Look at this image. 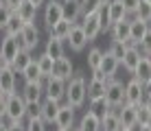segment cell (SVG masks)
<instances>
[{"instance_id": "obj_13", "label": "cell", "mask_w": 151, "mask_h": 131, "mask_svg": "<svg viewBox=\"0 0 151 131\" xmlns=\"http://www.w3.org/2000/svg\"><path fill=\"white\" fill-rule=\"evenodd\" d=\"M0 92L4 96L15 92V72L11 66H2L0 68Z\"/></svg>"}, {"instance_id": "obj_3", "label": "cell", "mask_w": 151, "mask_h": 131, "mask_svg": "<svg viewBox=\"0 0 151 131\" xmlns=\"http://www.w3.org/2000/svg\"><path fill=\"white\" fill-rule=\"evenodd\" d=\"M105 101L112 109H118L125 103V83L118 81V79H107L105 83Z\"/></svg>"}, {"instance_id": "obj_1", "label": "cell", "mask_w": 151, "mask_h": 131, "mask_svg": "<svg viewBox=\"0 0 151 131\" xmlns=\"http://www.w3.org/2000/svg\"><path fill=\"white\" fill-rule=\"evenodd\" d=\"M66 103H70L72 107H83L88 98V83H86V74L83 72H72V77L66 81Z\"/></svg>"}, {"instance_id": "obj_12", "label": "cell", "mask_w": 151, "mask_h": 131, "mask_svg": "<svg viewBox=\"0 0 151 131\" xmlns=\"http://www.w3.org/2000/svg\"><path fill=\"white\" fill-rule=\"evenodd\" d=\"M118 116V122L121 127H127V129H136V105H129V103H123L116 112Z\"/></svg>"}, {"instance_id": "obj_6", "label": "cell", "mask_w": 151, "mask_h": 131, "mask_svg": "<svg viewBox=\"0 0 151 131\" xmlns=\"http://www.w3.org/2000/svg\"><path fill=\"white\" fill-rule=\"evenodd\" d=\"M44 96L46 98H53V101H61L66 96V81L64 79H57V77H46L44 83Z\"/></svg>"}, {"instance_id": "obj_17", "label": "cell", "mask_w": 151, "mask_h": 131, "mask_svg": "<svg viewBox=\"0 0 151 131\" xmlns=\"http://www.w3.org/2000/svg\"><path fill=\"white\" fill-rule=\"evenodd\" d=\"M72 72H75V66H72V61L68 59V57H59V59H55V64H53V77L68 81V79L72 77Z\"/></svg>"}, {"instance_id": "obj_28", "label": "cell", "mask_w": 151, "mask_h": 131, "mask_svg": "<svg viewBox=\"0 0 151 131\" xmlns=\"http://www.w3.org/2000/svg\"><path fill=\"white\" fill-rule=\"evenodd\" d=\"M31 61H33V57H31V50H20L18 55H15V59L11 61V68H13V72L15 74H20V72L27 68Z\"/></svg>"}, {"instance_id": "obj_57", "label": "cell", "mask_w": 151, "mask_h": 131, "mask_svg": "<svg viewBox=\"0 0 151 131\" xmlns=\"http://www.w3.org/2000/svg\"><path fill=\"white\" fill-rule=\"evenodd\" d=\"M149 59H151V57H149Z\"/></svg>"}, {"instance_id": "obj_21", "label": "cell", "mask_w": 151, "mask_h": 131, "mask_svg": "<svg viewBox=\"0 0 151 131\" xmlns=\"http://www.w3.org/2000/svg\"><path fill=\"white\" fill-rule=\"evenodd\" d=\"M13 13L18 15L24 24H33V22H35V15H37V7H35V4H31L29 0H24L22 4H18V9H15Z\"/></svg>"}, {"instance_id": "obj_29", "label": "cell", "mask_w": 151, "mask_h": 131, "mask_svg": "<svg viewBox=\"0 0 151 131\" xmlns=\"http://www.w3.org/2000/svg\"><path fill=\"white\" fill-rule=\"evenodd\" d=\"M20 74L24 77V83H33V81H42V79H44V77H42V72H40V68H37V61H35V59L31 61V64L24 68Z\"/></svg>"}, {"instance_id": "obj_19", "label": "cell", "mask_w": 151, "mask_h": 131, "mask_svg": "<svg viewBox=\"0 0 151 131\" xmlns=\"http://www.w3.org/2000/svg\"><path fill=\"white\" fill-rule=\"evenodd\" d=\"M118 66H121V61H118V59L112 55L110 50H105V52H103V59H101V66H99V70H101L107 79H112L114 74H116Z\"/></svg>"}, {"instance_id": "obj_7", "label": "cell", "mask_w": 151, "mask_h": 131, "mask_svg": "<svg viewBox=\"0 0 151 131\" xmlns=\"http://www.w3.org/2000/svg\"><path fill=\"white\" fill-rule=\"evenodd\" d=\"M145 101V83H140L136 77L129 83H125V103L129 105H140Z\"/></svg>"}, {"instance_id": "obj_51", "label": "cell", "mask_w": 151, "mask_h": 131, "mask_svg": "<svg viewBox=\"0 0 151 131\" xmlns=\"http://www.w3.org/2000/svg\"><path fill=\"white\" fill-rule=\"evenodd\" d=\"M29 2H31V4H35V7H37V9H40V7H42V4H44V0H29Z\"/></svg>"}, {"instance_id": "obj_23", "label": "cell", "mask_w": 151, "mask_h": 131, "mask_svg": "<svg viewBox=\"0 0 151 131\" xmlns=\"http://www.w3.org/2000/svg\"><path fill=\"white\" fill-rule=\"evenodd\" d=\"M79 129L81 131H101V116L94 114L92 109L86 112L83 118H81V122H79Z\"/></svg>"}, {"instance_id": "obj_44", "label": "cell", "mask_w": 151, "mask_h": 131, "mask_svg": "<svg viewBox=\"0 0 151 131\" xmlns=\"http://www.w3.org/2000/svg\"><path fill=\"white\" fill-rule=\"evenodd\" d=\"M4 116H7V96L0 92V118H4Z\"/></svg>"}, {"instance_id": "obj_20", "label": "cell", "mask_w": 151, "mask_h": 131, "mask_svg": "<svg viewBox=\"0 0 151 131\" xmlns=\"http://www.w3.org/2000/svg\"><path fill=\"white\" fill-rule=\"evenodd\" d=\"M147 31H149V22H142V20L134 18L132 24H129V42H132L134 46H138V42L145 37Z\"/></svg>"}, {"instance_id": "obj_31", "label": "cell", "mask_w": 151, "mask_h": 131, "mask_svg": "<svg viewBox=\"0 0 151 131\" xmlns=\"http://www.w3.org/2000/svg\"><path fill=\"white\" fill-rule=\"evenodd\" d=\"M35 61H37V68H40V72H42V77H44V79L53 74V64H55L53 57H48V55L44 52V55H40Z\"/></svg>"}, {"instance_id": "obj_55", "label": "cell", "mask_w": 151, "mask_h": 131, "mask_svg": "<svg viewBox=\"0 0 151 131\" xmlns=\"http://www.w3.org/2000/svg\"><path fill=\"white\" fill-rule=\"evenodd\" d=\"M70 131H81V129H79V127H77V129H70Z\"/></svg>"}, {"instance_id": "obj_58", "label": "cell", "mask_w": 151, "mask_h": 131, "mask_svg": "<svg viewBox=\"0 0 151 131\" xmlns=\"http://www.w3.org/2000/svg\"><path fill=\"white\" fill-rule=\"evenodd\" d=\"M149 2H151V0H149Z\"/></svg>"}, {"instance_id": "obj_14", "label": "cell", "mask_w": 151, "mask_h": 131, "mask_svg": "<svg viewBox=\"0 0 151 131\" xmlns=\"http://www.w3.org/2000/svg\"><path fill=\"white\" fill-rule=\"evenodd\" d=\"M140 50H138V46H134L132 42L127 44V48H125V55L121 57V66L125 68L127 72H134L136 70V66H138V61H140Z\"/></svg>"}, {"instance_id": "obj_32", "label": "cell", "mask_w": 151, "mask_h": 131, "mask_svg": "<svg viewBox=\"0 0 151 131\" xmlns=\"http://www.w3.org/2000/svg\"><path fill=\"white\" fill-rule=\"evenodd\" d=\"M134 18L142 20V22H151V2L149 0H140L136 11H134Z\"/></svg>"}, {"instance_id": "obj_5", "label": "cell", "mask_w": 151, "mask_h": 131, "mask_svg": "<svg viewBox=\"0 0 151 131\" xmlns=\"http://www.w3.org/2000/svg\"><path fill=\"white\" fill-rule=\"evenodd\" d=\"M75 109L77 107H72L70 103H64V105H59V112H57V116H55V127L57 129H64V131H70L72 127H75Z\"/></svg>"}, {"instance_id": "obj_35", "label": "cell", "mask_w": 151, "mask_h": 131, "mask_svg": "<svg viewBox=\"0 0 151 131\" xmlns=\"http://www.w3.org/2000/svg\"><path fill=\"white\" fill-rule=\"evenodd\" d=\"M101 59H103V50L101 48H90L88 52V66H90V70H99V66H101Z\"/></svg>"}, {"instance_id": "obj_46", "label": "cell", "mask_w": 151, "mask_h": 131, "mask_svg": "<svg viewBox=\"0 0 151 131\" xmlns=\"http://www.w3.org/2000/svg\"><path fill=\"white\" fill-rule=\"evenodd\" d=\"M22 2H24V0H4V4H7L11 11H15V9H18V4H22Z\"/></svg>"}, {"instance_id": "obj_26", "label": "cell", "mask_w": 151, "mask_h": 131, "mask_svg": "<svg viewBox=\"0 0 151 131\" xmlns=\"http://www.w3.org/2000/svg\"><path fill=\"white\" fill-rule=\"evenodd\" d=\"M121 129V122H118V116L114 109H107L101 116V131H118Z\"/></svg>"}, {"instance_id": "obj_36", "label": "cell", "mask_w": 151, "mask_h": 131, "mask_svg": "<svg viewBox=\"0 0 151 131\" xmlns=\"http://www.w3.org/2000/svg\"><path fill=\"white\" fill-rule=\"evenodd\" d=\"M90 109H92L94 114H99V116H103V114H105L107 109H112V107L107 105L105 96H101V98H94V101H90Z\"/></svg>"}, {"instance_id": "obj_33", "label": "cell", "mask_w": 151, "mask_h": 131, "mask_svg": "<svg viewBox=\"0 0 151 131\" xmlns=\"http://www.w3.org/2000/svg\"><path fill=\"white\" fill-rule=\"evenodd\" d=\"M140 125H151V109L145 103L136 105V127Z\"/></svg>"}, {"instance_id": "obj_47", "label": "cell", "mask_w": 151, "mask_h": 131, "mask_svg": "<svg viewBox=\"0 0 151 131\" xmlns=\"http://www.w3.org/2000/svg\"><path fill=\"white\" fill-rule=\"evenodd\" d=\"M92 79H96V81H107V77L103 74L101 70H92Z\"/></svg>"}, {"instance_id": "obj_15", "label": "cell", "mask_w": 151, "mask_h": 131, "mask_svg": "<svg viewBox=\"0 0 151 131\" xmlns=\"http://www.w3.org/2000/svg\"><path fill=\"white\" fill-rule=\"evenodd\" d=\"M129 24H132L129 18H123L121 22H114L110 26L112 39L114 42H123V44H129Z\"/></svg>"}, {"instance_id": "obj_39", "label": "cell", "mask_w": 151, "mask_h": 131, "mask_svg": "<svg viewBox=\"0 0 151 131\" xmlns=\"http://www.w3.org/2000/svg\"><path fill=\"white\" fill-rule=\"evenodd\" d=\"M31 118H42V101L40 103H35V101L27 103V120H31Z\"/></svg>"}, {"instance_id": "obj_27", "label": "cell", "mask_w": 151, "mask_h": 131, "mask_svg": "<svg viewBox=\"0 0 151 131\" xmlns=\"http://www.w3.org/2000/svg\"><path fill=\"white\" fill-rule=\"evenodd\" d=\"M44 52H46L48 57H53V59L64 57V39H59V37H48Z\"/></svg>"}, {"instance_id": "obj_16", "label": "cell", "mask_w": 151, "mask_h": 131, "mask_svg": "<svg viewBox=\"0 0 151 131\" xmlns=\"http://www.w3.org/2000/svg\"><path fill=\"white\" fill-rule=\"evenodd\" d=\"M22 96H24L27 103H31V101L40 103L42 96H44V79H42V81H33V83H24Z\"/></svg>"}, {"instance_id": "obj_9", "label": "cell", "mask_w": 151, "mask_h": 131, "mask_svg": "<svg viewBox=\"0 0 151 131\" xmlns=\"http://www.w3.org/2000/svg\"><path fill=\"white\" fill-rule=\"evenodd\" d=\"M20 50L22 48L18 46V37H15V35H4L2 44H0V55H2L4 64L11 66V61L15 59V55H18Z\"/></svg>"}, {"instance_id": "obj_50", "label": "cell", "mask_w": 151, "mask_h": 131, "mask_svg": "<svg viewBox=\"0 0 151 131\" xmlns=\"http://www.w3.org/2000/svg\"><path fill=\"white\" fill-rule=\"evenodd\" d=\"M145 94H151V79L145 83Z\"/></svg>"}, {"instance_id": "obj_11", "label": "cell", "mask_w": 151, "mask_h": 131, "mask_svg": "<svg viewBox=\"0 0 151 131\" xmlns=\"http://www.w3.org/2000/svg\"><path fill=\"white\" fill-rule=\"evenodd\" d=\"M66 42H68V46L75 52H81L83 48H86V44H88V37H86V33H83V26L79 22H75L72 24V29H70V33H68V37H66Z\"/></svg>"}, {"instance_id": "obj_38", "label": "cell", "mask_w": 151, "mask_h": 131, "mask_svg": "<svg viewBox=\"0 0 151 131\" xmlns=\"http://www.w3.org/2000/svg\"><path fill=\"white\" fill-rule=\"evenodd\" d=\"M138 50H140V55H145V57H151V29L145 33V37L138 42Z\"/></svg>"}, {"instance_id": "obj_40", "label": "cell", "mask_w": 151, "mask_h": 131, "mask_svg": "<svg viewBox=\"0 0 151 131\" xmlns=\"http://www.w3.org/2000/svg\"><path fill=\"white\" fill-rule=\"evenodd\" d=\"M24 131H46V122L42 118H31L24 125Z\"/></svg>"}, {"instance_id": "obj_10", "label": "cell", "mask_w": 151, "mask_h": 131, "mask_svg": "<svg viewBox=\"0 0 151 131\" xmlns=\"http://www.w3.org/2000/svg\"><path fill=\"white\" fill-rule=\"evenodd\" d=\"M123 18H129L127 9H125L123 0H110L107 4V22H105V31H110V26L114 22H121Z\"/></svg>"}, {"instance_id": "obj_56", "label": "cell", "mask_w": 151, "mask_h": 131, "mask_svg": "<svg viewBox=\"0 0 151 131\" xmlns=\"http://www.w3.org/2000/svg\"><path fill=\"white\" fill-rule=\"evenodd\" d=\"M57 131H64V129H57Z\"/></svg>"}, {"instance_id": "obj_4", "label": "cell", "mask_w": 151, "mask_h": 131, "mask_svg": "<svg viewBox=\"0 0 151 131\" xmlns=\"http://www.w3.org/2000/svg\"><path fill=\"white\" fill-rule=\"evenodd\" d=\"M15 37H18V46L22 50H33V48H37V44H40V31H37L35 24H24L22 31H20Z\"/></svg>"}, {"instance_id": "obj_52", "label": "cell", "mask_w": 151, "mask_h": 131, "mask_svg": "<svg viewBox=\"0 0 151 131\" xmlns=\"http://www.w3.org/2000/svg\"><path fill=\"white\" fill-rule=\"evenodd\" d=\"M138 131H151V125H140Z\"/></svg>"}, {"instance_id": "obj_18", "label": "cell", "mask_w": 151, "mask_h": 131, "mask_svg": "<svg viewBox=\"0 0 151 131\" xmlns=\"http://www.w3.org/2000/svg\"><path fill=\"white\" fill-rule=\"evenodd\" d=\"M59 105H61V101H53V98L44 96V101H42V120H44L46 125L55 122V116H57V112H59Z\"/></svg>"}, {"instance_id": "obj_54", "label": "cell", "mask_w": 151, "mask_h": 131, "mask_svg": "<svg viewBox=\"0 0 151 131\" xmlns=\"http://www.w3.org/2000/svg\"><path fill=\"white\" fill-rule=\"evenodd\" d=\"M118 131H134V129H127V127H121V129H118Z\"/></svg>"}, {"instance_id": "obj_45", "label": "cell", "mask_w": 151, "mask_h": 131, "mask_svg": "<svg viewBox=\"0 0 151 131\" xmlns=\"http://www.w3.org/2000/svg\"><path fill=\"white\" fill-rule=\"evenodd\" d=\"M9 131H24V120H18V122H7Z\"/></svg>"}, {"instance_id": "obj_48", "label": "cell", "mask_w": 151, "mask_h": 131, "mask_svg": "<svg viewBox=\"0 0 151 131\" xmlns=\"http://www.w3.org/2000/svg\"><path fill=\"white\" fill-rule=\"evenodd\" d=\"M0 131H9V125H7L4 118H0Z\"/></svg>"}, {"instance_id": "obj_43", "label": "cell", "mask_w": 151, "mask_h": 131, "mask_svg": "<svg viewBox=\"0 0 151 131\" xmlns=\"http://www.w3.org/2000/svg\"><path fill=\"white\" fill-rule=\"evenodd\" d=\"M138 2H140V0H123V4H125V9H127L129 15H134V11H136V7H138Z\"/></svg>"}, {"instance_id": "obj_37", "label": "cell", "mask_w": 151, "mask_h": 131, "mask_svg": "<svg viewBox=\"0 0 151 131\" xmlns=\"http://www.w3.org/2000/svg\"><path fill=\"white\" fill-rule=\"evenodd\" d=\"M101 4H103V0H81V15H88V13L99 11Z\"/></svg>"}, {"instance_id": "obj_22", "label": "cell", "mask_w": 151, "mask_h": 131, "mask_svg": "<svg viewBox=\"0 0 151 131\" xmlns=\"http://www.w3.org/2000/svg\"><path fill=\"white\" fill-rule=\"evenodd\" d=\"M64 7V18L70 22H77L81 18V0H61Z\"/></svg>"}, {"instance_id": "obj_53", "label": "cell", "mask_w": 151, "mask_h": 131, "mask_svg": "<svg viewBox=\"0 0 151 131\" xmlns=\"http://www.w3.org/2000/svg\"><path fill=\"white\" fill-rule=\"evenodd\" d=\"M2 66H7V64H4V59H2V55H0V68H2Z\"/></svg>"}, {"instance_id": "obj_8", "label": "cell", "mask_w": 151, "mask_h": 131, "mask_svg": "<svg viewBox=\"0 0 151 131\" xmlns=\"http://www.w3.org/2000/svg\"><path fill=\"white\" fill-rule=\"evenodd\" d=\"M64 18V7H61V0H48L44 4V26L50 29L53 24H57Z\"/></svg>"}, {"instance_id": "obj_24", "label": "cell", "mask_w": 151, "mask_h": 131, "mask_svg": "<svg viewBox=\"0 0 151 131\" xmlns=\"http://www.w3.org/2000/svg\"><path fill=\"white\" fill-rule=\"evenodd\" d=\"M132 74L136 77L140 83H147V81H149V79H151V59H149V57H145V55L140 57L136 70H134Z\"/></svg>"}, {"instance_id": "obj_49", "label": "cell", "mask_w": 151, "mask_h": 131, "mask_svg": "<svg viewBox=\"0 0 151 131\" xmlns=\"http://www.w3.org/2000/svg\"><path fill=\"white\" fill-rule=\"evenodd\" d=\"M145 105H147V107L151 109V94H145V101H142Z\"/></svg>"}, {"instance_id": "obj_42", "label": "cell", "mask_w": 151, "mask_h": 131, "mask_svg": "<svg viewBox=\"0 0 151 131\" xmlns=\"http://www.w3.org/2000/svg\"><path fill=\"white\" fill-rule=\"evenodd\" d=\"M125 48H127V44H123V42H114L112 39V46H110V52L114 57H116L118 61H121V57L125 55Z\"/></svg>"}, {"instance_id": "obj_2", "label": "cell", "mask_w": 151, "mask_h": 131, "mask_svg": "<svg viewBox=\"0 0 151 131\" xmlns=\"http://www.w3.org/2000/svg\"><path fill=\"white\" fill-rule=\"evenodd\" d=\"M7 122H18V120H27V101L22 94L13 92L7 96Z\"/></svg>"}, {"instance_id": "obj_25", "label": "cell", "mask_w": 151, "mask_h": 131, "mask_svg": "<svg viewBox=\"0 0 151 131\" xmlns=\"http://www.w3.org/2000/svg\"><path fill=\"white\" fill-rule=\"evenodd\" d=\"M72 24H75V22H70V20L61 18L57 24H53V26L48 29L50 37H59V39H66V37H68V33H70V29H72Z\"/></svg>"}, {"instance_id": "obj_30", "label": "cell", "mask_w": 151, "mask_h": 131, "mask_svg": "<svg viewBox=\"0 0 151 131\" xmlns=\"http://www.w3.org/2000/svg\"><path fill=\"white\" fill-rule=\"evenodd\" d=\"M105 83L107 81H96V79H92V81L88 83V101L105 96Z\"/></svg>"}, {"instance_id": "obj_41", "label": "cell", "mask_w": 151, "mask_h": 131, "mask_svg": "<svg viewBox=\"0 0 151 131\" xmlns=\"http://www.w3.org/2000/svg\"><path fill=\"white\" fill-rule=\"evenodd\" d=\"M13 15V11L4 4V0H0V29H4V24L9 22V18Z\"/></svg>"}, {"instance_id": "obj_34", "label": "cell", "mask_w": 151, "mask_h": 131, "mask_svg": "<svg viewBox=\"0 0 151 131\" xmlns=\"http://www.w3.org/2000/svg\"><path fill=\"white\" fill-rule=\"evenodd\" d=\"M22 26H24V22H22V20H20L18 18V15H11V18H9V22L7 24H4V33H7V35H18L20 33V31H22Z\"/></svg>"}]
</instances>
